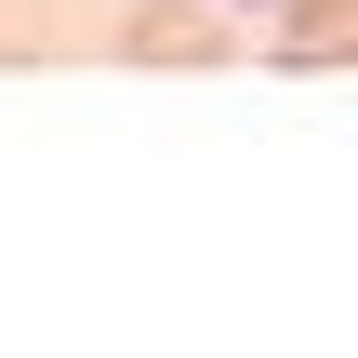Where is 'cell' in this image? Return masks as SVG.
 <instances>
[{
    "label": "cell",
    "mask_w": 358,
    "mask_h": 358,
    "mask_svg": "<svg viewBox=\"0 0 358 358\" xmlns=\"http://www.w3.org/2000/svg\"><path fill=\"white\" fill-rule=\"evenodd\" d=\"M120 53L133 66H226V0H146L120 27Z\"/></svg>",
    "instance_id": "obj_1"
},
{
    "label": "cell",
    "mask_w": 358,
    "mask_h": 358,
    "mask_svg": "<svg viewBox=\"0 0 358 358\" xmlns=\"http://www.w3.org/2000/svg\"><path fill=\"white\" fill-rule=\"evenodd\" d=\"M279 66H358V13H345V27H292Z\"/></svg>",
    "instance_id": "obj_2"
},
{
    "label": "cell",
    "mask_w": 358,
    "mask_h": 358,
    "mask_svg": "<svg viewBox=\"0 0 358 358\" xmlns=\"http://www.w3.org/2000/svg\"><path fill=\"white\" fill-rule=\"evenodd\" d=\"M226 13H279V0H226Z\"/></svg>",
    "instance_id": "obj_3"
}]
</instances>
